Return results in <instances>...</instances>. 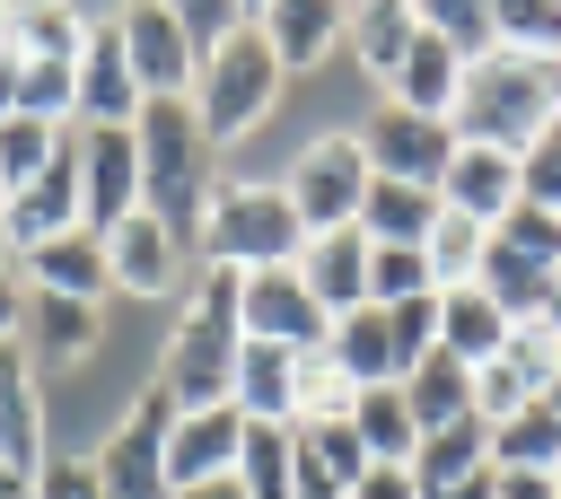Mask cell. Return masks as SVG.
<instances>
[{"instance_id": "obj_24", "label": "cell", "mask_w": 561, "mask_h": 499, "mask_svg": "<svg viewBox=\"0 0 561 499\" xmlns=\"http://www.w3.org/2000/svg\"><path fill=\"white\" fill-rule=\"evenodd\" d=\"M228 403H237L245 420L298 429V359L272 350V341H245V350H237V385H228Z\"/></svg>"}, {"instance_id": "obj_33", "label": "cell", "mask_w": 561, "mask_h": 499, "mask_svg": "<svg viewBox=\"0 0 561 499\" xmlns=\"http://www.w3.org/2000/svg\"><path fill=\"white\" fill-rule=\"evenodd\" d=\"M61 140H70V123H35V114H9V123H0V201H9L18 184H35V175L61 158Z\"/></svg>"}, {"instance_id": "obj_30", "label": "cell", "mask_w": 561, "mask_h": 499, "mask_svg": "<svg viewBox=\"0 0 561 499\" xmlns=\"http://www.w3.org/2000/svg\"><path fill=\"white\" fill-rule=\"evenodd\" d=\"M351 438L368 446V464H412L421 429H412L403 385H359V394H351Z\"/></svg>"}, {"instance_id": "obj_38", "label": "cell", "mask_w": 561, "mask_h": 499, "mask_svg": "<svg viewBox=\"0 0 561 499\" xmlns=\"http://www.w3.org/2000/svg\"><path fill=\"white\" fill-rule=\"evenodd\" d=\"M491 26H500V53L561 61V9H535V0H491Z\"/></svg>"}, {"instance_id": "obj_43", "label": "cell", "mask_w": 561, "mask_h": 499, "mask_svg": "<svg viewBox=\"0 0 561 499\" xmlns=\"http://www.w3.org/2000/svg\"><path fill=\"white\" fill-rule=\"evenodd\" d=\"M491 236H500V245H517V254H535V263H552V271H561V219H552V210H535V201H517V210H508V219H500V228H491Z\"/></svg>"}, {"instance_id": "obj_12", "label": "cell", "mask_w": 561, "mask_h": 499, "mask_svg": "<svg viewBox=\"0 0 561 499\" xmlns=\"http://www.w3.org/2000/svg\"><path fill=\"white\" fill-rule=\"evenodd\" d=\"M140 105H149V96H140V79H131V61H123L114 18H96L88 44H79V131H131Z\"/></svg>"}, {"instance_id": "obj_19", "label": "cell", "mask_w": 561, "mask_h": 499, "mask_svg": "<svg viewBox=\"0 0 561 499\" xmlns=\"http://www.w3.org/2000/svg\"><path fill=\"white\" fill-rule=\"evenodd\" d=\"M254 26L280 53V70H324L351 44V9H324V0H272V9H254Z\"/></svg>"}, {"instance_id": "obj_37", "label": "cell", "mask_w": 561, "mask_h": 499, "mask_svg": "<svg viewBox=\"0 0 561 499\" xmlns=\"http://www.w3.org/2000/svg\"><path fill=\"white\" fill-rule=\"evenodd\" d=\"M430 254L421 245H377L368 254V306H403V298H430Z\"/></svg>"}, {"instance_id": "obj_6", "label": "cell", "mask_w": 561, "mask_h": 499, "mask_svg": "<svg viewBox=\"0 0 561 499\" xmlns=\"http://www.w3.org/2000/svg\"><path fill=\"white\" fill-rule=\"evenodd\" d=\"M167 438H175V394L149 385V394L105 429V446L88 455L96 490H105V499H175V481H167Z\"/></svg>"}, {"instance_id": "obj_52", "label": "cell", "mask_w": 561, "mask_h": 499, "mask_svg": "<svg viewBox=\"0 0 561 499\" xmlns=\"http://www.w3.org/2000/svg\"><path fill=\"white\" fill-rule=\"evenodd\" d=\"M0 499H35V481L26 473H0Z\"/></svg>"}, {"instance_id": "obj_27", "label": "cell", "mask_w": 561, "mask_h": 499, "mask_svg": "<svg viewBox=\"0 0 561 499\" xmlns=\"http://www.w3.org/2000/svg\"><path fill=\"white\" fill-rule=\"evenodd\" d=\"M473 473H491V429H482V420L430 429V438L412 446V481H421V499H447V490L473 481Z\"/></svg>"}, {"instance_id": "obj_28", "label": "cell", "mask_w": 561, "mask_h": 499, "mask_svg": "<svg viewBox=\"0 0 561 499\" xmlns=\"http://www.w3.org/2000/svg\"><path fill=\"white\" fill-rule=\"evenodd\" d=\"M403 403H412V429H421V438H430V429H456V420H473V368L447 359V350H430V359L403 376Z\"/></svg>"}, {"instance_id": "obj_21", "label": "cell", "mask_w": 561, "mask_h": 499, "mask_svg": "<svg viewBox=\"0 0 561 499\" xmlns=\"http://www.w3.org/2000/svg\"><path fill=\"white\" fill-rule=\"evenodd\" d=\"M18 341H26L35 368H79V359L105 341V315L79 306V298H44V289H26V324H18Z\"/></svg>"}, {"instance_id": "obj_18", "label": "cell", "mask_w": 561, "mask_h": 499, "mask_svg": "<svg viewBox=\"0 0 561 499\" xmlns=\"http://www.w3.org/2000/svg\"><path fill=\"white\" fill-rule=\"evenodd\" d=\"M0 473H44V394L26 341H0Z\"/></svg>"}, {"instance_id": "obj_55", "label": "cell", "mask_w": 561, "mask_h": 499, "mask_svg": "<svg viewBox=\"0 0 561 499\" xmlns=\"http://www.w3.org/2000/svg\"><path fill=\"white\" fill-rule=\"evenodd\" d=\"M0 44H9V9H0Z\"/></svg>"}, {"instance_id": "obj_8", "label": "cell", "mask_w": 561, "mask_h": 499, "mask_svg": "<svg viewBox=\"0 0 561 499\" xmlns=\"http://www.w3.org/2000/svg\"><path fill=\"white\" fill-rule=\"evenodd\" d=\"M359 149H368V175H386V184H430V193H438V175H447V158H456V123L377 105V114L359 123Z\"/></svg>"}, {"instance_id": "obj_23", "label": "cell", "mask_w": 561, "mask_h": 499, "mask_svg": "<svg viewBox=\"0 0 561 499\" xmlns=\"http://www.w3.org/2000/svg\"><path fill=\"white\" fill-rule=\"evenodd\" d=\"M324 359L351 376V394H359V385H403V359H394L386 306H351V315H333V333H324Z\"/></svg>"}, {"instance_id": "obj_53", "label": "cell", "mask_w": 561, "mask_h": 499, "mask_svg": "<svg viewBox=\"0 0 561 499\" xmlns=\"http://www.w3.org/2000/svg\"><path fill=\"white\" fill-rule=\"evenodd\" d=\"M543 403H552V411H561V368H552V385H543Z\"/></svg>"}, {"instance_id": "obj_44", "label": "cell", "mask_w": 561, "mask_h": 499, "mask_svg": "<svg viewBox=\"0 0 561 499\" xmlns=\"http://www.w3.org/2000/svg\"><path fill=\"white\" fill-rule=\"evenodd\" d=\"M500 359H508V368H517V376H526V385H535V394H543V385H552V368H561V341H552V333H543V324H517V333H508V350H500Z\"/></svg>"}, {"instance_id": "obj_51", "label": "cell", "mask_w": 561, "mask_h": 499, "mask_svg": "<svg viewBox=\"0 0 561 499\" xmlns=\"http://www.w3.org/2000/svg\"><path fill=\"white\" fill-rule=\"evenodd\" d=\"M175 499H245L237 481H193V490H175Z\"/></svg>"}, {"instance_id": "obj_15", "label": "cell", "mask_w": 561, "mask_h": 499, "mask_svg": "<svg viewBox=\"0 0 561 499\" xmlns=\"http://www.w3.org/2000/svg\"><path fill=\"white\" fill-rule=\"evenodd\" d=\"M438 201L456 219H473V228H500L517 210V158L508 149H482V140H456V158L438 175Z\"/></svg>"}, {"instance_id": "obj_17", "label": "cell", "mask_w": 561, "mask_h": 499, "mask_svg": "<svg viewBox=\"0 0 561 499\" xmlns=\"http://www.w3.org/2000/svg\"><path fill=\"white\" fill-rule=\"evenodd\" d=\"M368 236L359 228H316L307 245H298V280H307V298L324 306V315H351V306H368Z\"/></svg>"}, {"instance_id": "obj_39", "label": "cell", "mask_w": 561, "mask_h": 499, "mask_svg": "<svg viewBox=\"0 0 561 499\" xmlns=\"http://www.w3.org/2000/svg\"><path fill=\"white\" fill-rule=\"evenodd\" d=\"M342 411H351V376L324 350H298V429L307 420H342Z\"/></svg>"}, {"instance_id": "obj_42", "label": "cell", "mask_w": 561, "mask_h": 499, "mask_svg": "<svg viewBox=\"0 0 561 499\" xmlns=\"http://www.w3.org/2000/svg\"><path fill=\"white\" fill-rule=\"evenodd\" d=\"M517 201H535V210H552V219H561V123L517 158Z\"/></svg>"}, {"instance_id": "obj_31", "label": "cell", "mask_w": 561, "mask_h": 499, "mask_svg": "<svg viewBox=\"0 0 561 499\" xmlns=\"http://www.w3.org/2000/svg\"><path fill=\"white\" fill-rule=\"evenodd\" d=\"M491 473H561V411L543 394L491 429Z\"/></svg>"}, {"instance_id": "obj_10", "label": "cell", "mask_w": 561, "mask_h": 499, "mask_svg": "<svg viewBox=\"0 0 561 499\" xmlns=\"http://www.w3.org/2000/svg\"><path fill=\"white\" fill-rule=\"evenodd\" d=\"M114 35H123V61L140 79V96H193V35H184V9H114Z\"/></svg>"}, {"instance_id": "obj_16", "label": "cell", "mask_w": 561, "mask_h": 499, "mask_svg": "<svg viewBox=\"0 0 561 499\" xmlns=\"http://www.w3.org/2000/svg\"><path fill=\"white\" fill-rule=\"evenodd\" d=\"M237 446H245V411H237V403L175 411V438H167V481H175V490H193V481H228V473H237Z\"/></svg>"}, {"instance_id": "obj_35", "label": "cell", "mask_w": 561, "mask_h": 499, "mask_svg": "<svg viewBox=\"0 0 561 499\" xmlns=\"http://www.w3.org/2000/svg\"><path fill=\"white\" fill-rule=\"evenodd\" d=\"M421 26H430V35L465 61V70L500 53V26H491V9H482V0H438V9H421Z\"/></svg>"}, {"instance_id": "obj_34", "label": "cell", "mask_w": 561, "mask_h": 499, "mask_svg": "<svg viewBox=\"0 0 561 499\" xmlns=\"http://www.w3.org/2000/svg\"><path fill=\"white\" fill-rule=\"evenodd\" d=\"M88 26H96V18H79V9H9V44H18L26 61H79Z\"/></svg>"}, {"instance_id": "obj_56", "label": "cell", "mask_w": 561, "mask_h": 499, "mask_svg": "<svg viewBox=\"0 0 561 499\" xmlns=\"http://www.w3.org/2000/svg\"><path fill=\"white\" fill-rule=\"evenodd\" d=\"M552 481H561V473H552Z\"/></svg>"}, {"instance_id": "obj_26", "label": "cell", "mask_w": 561, "mask_h": 499, "mask_svg": "<svg viewBox=\"0 0 561 499\" xmlns=\"http://www.w3.org/2000/svg\"><path fill=\"white\" fill-rule=\"evenodd\" d=\"M447 219V201L430 193V184H368V201H359V236L368 245H430V228Z\"/></svg>"}, {"instance_id": "obj_14", "label": "cell", "mask_w": 561, "mask_h": 499, "mask_svg": "<svg viewBox=\"0 0 561 499\" xmlns=\"http://www.w3.org/2000/svg\"><path fill=\"white\" fill-rule=\"evenodd\" d=\"M105 271H114V289H131V298H167V289L184 280V236H175L167 219L131 210L123 228H105Z\"/></svg>"}, {"instance_id": "obj_4", "label": "cell", "mask_w": 561, "mask_h": 499, "mask_svg": "<svg viewBox=\"0 0 561 499\" xmlns=\"http://www.w3.org/2000/svg\"><path fill=\"white\" fill-rule=\"evenodd\" d=\"M280 53L263 44V26H254V9H245V26L237 35H219L210 53H202V70H193V114H202V140L210 149H228V140H245L272 105H280Z\"/></svg>"}, {"instance_id": "obj_7", "label": "cell", "mask_w": 561, "mask_h": 499, "mask_svg": "<svg viewBox=\"0 0 561 499\" xmlns=\"http://www.w3.org/2000/svg\"><path fill=\"white\" fill-rule=\"evenodd\" d=\"M368 149H359V131H324V140H307L298 149V166L280 175V193H289V210H298V228L316 236V228H359V201H368Z\"/></svg>"}, {"instance_id": "obj_49", "label": "cell", "mask_w": 561, "mask_h": 499, "mask_svg": "<svg viewBox=\"0 0 561 499\" xmlns=\"http://www.w3.org/2000/svg\"><path fill=\"white\" fill-rule=\"evenodd\" d=\"M18 70H26V61H18V44H0V123L18 114Z\"/></svg>"}, {"instance_id": "obj_46", "label": "cell", "mask_w": 561, "mask_h": 499, "mask_svg": "<svg viewBox=\"0 0 561 499\" xmlns=\"http://www.w3.org/2000/svg\"><path fill=\"white\" fill-rule=\"evenodd\" d=\"M351 499H421V481H412V464H368L351 481Z\"/></svg>"}, {"instance_id": "obj_22", "label": "cell", "mask_w": 561, "mask_h": 499, "mask_svg": "<svg viewBox=\"0 0 561 499\" xmlns=\"http://www.w3.org/2000/svg\"><path fill=\"white\" fill-rule=\"evenodd\" d=\"M412 44H421V9H412V0H368V9H351V44H342V53H351L377 88L403 79Z\"/></svg>"}, {"instance_id": "obj_13", "label": "cell", "mask_w": 561, "mask_h": 499, "mask_svg": "<svg viewBox=\"0 0 561 499\" xmlns=\"http://www.w3.org/2000/svg\"><path fill=\"white\" fill-rule=\"evenodd\" d=\"M140 210V140L131 131H79V219L105 236Z\"/></svg>"}, {"instance_id": "obj_40", "label": "cell", "mask_w": 561, "mask_h": 499, "mask_svg": "<svg viewBox=\"0 0 561 499\" xmlns=\"http://www.w3.org/2000/svg\"><path fill=\"white\" fill-rule=\"evenodd\" d=\"M298 446H307V455H316V464H324V473H333L342 490H351V481L368 473V446L351 438V411H342V420H307V429H298Z\"/></svg>"}, {"instance_id": "obj_32", "label": "cell", "mask_w": 561, "mask_h": 499, "mask_svg": "<svg viewBox=\"0 0 561 499\" xmlns=\"http://www.w3.org/2000/svg\"><path fill=\"white\" fill-rule=\"evenodd\" d=\"M289 473H298V429H272V420H245V446H237V490L245 499H289Z\"/></svg>"}, {"instance_id": "obj_50", "label": "cell", "mask_w": 561, "mask_h": 499, "mask_svg": "<svg viewBox=\"0 0 561 499\" xmlns=\"http://www.w3.org/2000/svg\"><path fill=\"white\" fill-rule=\"evenodd\" d=\"M535 324H543V333L561 341V271H552V289H543V315H535Z\"/></svg>"}, {"instance_id": "obj_9", "label": "cell", "mask_w": 561, "mask_h": 499, "mask_svg": "<svg viewBox=\"0 0 561 499\" xmlns=\"http://www.w3.org/2000/svg\"><path fill=\"white\" fill-rule=\"evenodd\" d=\"M237 324H245V341H272V350H324V333H333V315L307 298V280H298V263H280V271H245V298H237Z\"/></svg>"}, {"instance_id": "obj_11", "label": "cell", "mask_w": 561, "mask_h": 499, "mask_svg": "<svg viewBox=\"0 0 561 499\" xmlns=\"http://www.w3.org/2000/svg\"><path fill=\"white\" fill-rule=\"evenodd\" d=\"M0 228H9V254H35V245L88 228V219H79V131L61 140V158H53L35 184H18V193L0 201Z\"/></svg>"}, {"instance_id": "obj_36", "label": "cell", "mask_w": 561, "mask_h": 499, "mask_svg": "<svg viewBox=\"0 0 561 499\" xmlns=\"http://www.w3.org/2000/svg\"><path fill=\"white\" fill-rule=\"evenodd\" d=\"M421 254H430V280H438V289H465V280L482 271V254H491V228H473V219H456V210H447V219L430 228V245H421Z\"/></svg>"}, {"instance_id": "obj_45", "label": "cell", "mask_w": 561, "mask_h": 499, "mask_svg": "<svg viewBox=\"0 0 561 499\" xmlns=\"http://www.w3.org/2000/svg\"><path fill=\"white\" fill-rule=\"evenodd\" d=\"M35 499H105V490H96V473H88V464H70V455H44V473H35Z\"/></svg>"}, {"instance_id": "obj_41", "label": "cell", "mask_w": 561, "mask_h": 499, "mask_svg": "<svg viewBox=\"0 0 561 499\" xmlns=\"http://www.w3.org/2000/svg\"><path fill=\"white\" fill-rule=\"evenodd\" d=\"M386 333H394V359H403V376L438 350V289L430 298H403V306H386Z\"/></svg>"}, {"instance_id": "obj_25", "label": "cell", "mask_w": 561, "mask_h": 499, "mask_svg": "<svg viewBox=\"0 0 561 499\" xmlns=\"http://www.w3.org/2000/svg\"><path fill=\"white\" fill-rule=\"evenodd\" d=\"M508 333H517V324H508V315H500L473 280H465V289H438V350H447V359L491 368V359L508 350Z\"/></svg>"}, {"instance_id": "obj_20", "label": "cell", "mask_w": 561, "mask_h": 499, "mask_svg": "<svg viewBox=\"0 0 561 499\" xmlns=\"http://www.w3.org/2000/svg\"><path fill=\"white\" fill-rule=\"evenodd\" d=\"M18 280L44 289V298H79V306H96V298L114 289V271H105V236H96V228H70V236L18 254Z\"/></svg>"}, {"instance_id": "obj_47", "label": "cell", "mask_w": 561, "mask_h": 499, "mask_svg": "<svg viewBox=\"0 0 561 499\" xmlns=\"http://www.w3.org/2000/svg\"><path fill=\"white\" fill-rule=\"evenodd\" d=\"M491 499H561L552 473H491Z\"/></svg>"}, {"instance_id": "obj_54", "label": "cell", "mask_w": 561, "mask_h": 499, "mask_svg": "<svg viewBox=\"0 0 561 499\" xmlns=\"http://www.w3.org/2000/svg\"><path fill=\"white\" fill-rule=\"evenodd\" d=\"M0 263H18V254H9V228H0Z\"/></svg>"}, {"instance_id": "obj_29", "label": "cell", "mask_w": 561, "mask_h": 499, "mask_svg": "<svg viewBox=\"0 0 561 499\" xmlns=\"http://www.w3.org/2000/svg\"><path fill=\"white\" fill-rule=\"evenodd\" d=\"M473 289H482L508 324H535V315H543V289H552V263H535V254H517V245H500V236H491V254H482Z\"/></svg>"}, {"instance_id": "obj_1", "label": "cell", "mask_w": 561, "mask_h": 499, "mask_svg": "<svg viewBox=\"0 0 561 499\" xmlns=\"http://www.w3.org/2000/svg\"><path fill=\"white\" fill-rule=\"evenodd\" d=\"M237 298H245V271H202V280L184 289L175 333H167V368H158V385L175 394V411H210V403H228V385H237V350H245Z\"/></svg>"}, {"instance_id": "obj_5", "label": "cell", "mask_w": 561, "mask_h": 499, "mask_svg": "<svg viewBox=\"0 0 561 499\" xmlns=\"http://www.w3.org/2000/svg\"><path fill=\"white\" fill-rule=\"evenodd\" d=\"M193 245H202V271H280V263H298L307 228L280 184H219Z\"/></svg>"}, {"instance_id": "obj_3", "label": "cell", "mask_w": 561, "mask_h": 499, "mask_svg": "<svg viewBox=\"0 0 561 499\" xmlns=\"http://www.w3.org/2000/svg\"><path fill=\"white\" fill-rule=\"evenodd\" d=\"M131 140H140V210L167 219V228L193 245V228H202V210H210V193H219L193 96H149L140 123H131Z\"/></svg>"}, {"instance_id": "obj_48", "label": "cell", "mask_w": 561, "mask_h": 499, "mask_svg": "<svg viewBox=\"0 0 561 499\" xmlns=\"http://www.w3.org/2000/svg\"><path fill=\"white\" fill-rule=\"evenodd\" d=\"M18 324H26V280L0 263V341H18Z\"/></svg>"}, {"instance_id": "obj_2", "label": "cell", "mask_w": 561, "mask_h": 499, "mask_svg": "<svg viewBox=\"0 0 561 499\" xmlns=\"http://www.w3.org/2000/svg\"><path fill=\"white\" fill-rule=\"evenodd\" d=\"M447 123H456V140H482V149L526 158V149L561 123V61H535V53H491V61H473Z\"/></svg>"}]
</instances>
